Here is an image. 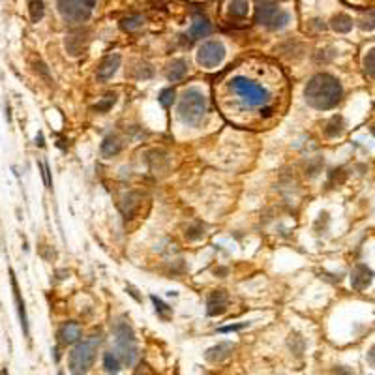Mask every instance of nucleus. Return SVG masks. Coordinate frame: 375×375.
<instances>
[{
	"mask_svg": "<svg viewBox=\"0 0 375 375\" xmlns=\"http://www.w3.org/2000/svg\"><path fill=\"white\" fill-rule=\"evenodd\" d=\"M36 145L38 147H45V143H43V133H41V131L36 135Z\"/></svg>",
	"mask_w": 375,
	"mask_h": 375,
	"instance_id": "39",
	"label": "nucleus"
},
{
	"mask_svg": "<svg viewBox=\"0 0 375 375\" xmlns=\"http://www.w3.org/2000/svg\"><path fill=\"white\" fill-rule=\"evenodd\" d=\"M220 109L224 114L231 116V120L238 122V116L244 112H257V120L264 122L276 116V90L270 83H262L248 74H234L227 77L220 90L218 98Z\"/></svg>",
	"mask_w": 375,
	"mask_h": 375,
	"instance_id": "1",
	"label": "nucleus"
},
{
	"mask_svg": "<svg viewBox=\"0 0 375 375\" xmlns=\"http://www.w3.org/2000/svg\"><path fill=\"white\" fill-rule=\"evenodd\" d=\"M372 131H374V133H375V126H374V130H372Z\"/></svg>",
	"mask_w": 375,
	"mask_h": 375,
	"instance_id": "42",
	"label": "nucleus"
},
{
	"mask_svg": "<svg viewBox=\"0 0 375 375\" xmlns=\"http://www.w3.org/2000/svg\"><path fill=\"white\" fill-rule=\"evenodd\" d=\"M143 23H145L143 15H139V13H133V15H128V17L122 19L120 28L124 30V32H133V30H137L139 27H143Z\"/></svg>",
	"mask_w": 375,
	"mask_h": 375,
	"instance_id": "23",
	"label": "nucleus"
},
{
	"mask_svg": "<svg viewBox=\"0 0 375 375\" xmlns=\"http://www.w3.org/2000/svg\"><path fill=\"white\" fill-rule=\"evenodd\" d=\"M9 278H11V289H13V299H15V304H17L21 327H23L25 336L28 338L30 336V332H28V317H27V309H25V300L21 299V291H19V285H17V280H15V274H13V270H9Z\"/></svg>",
	"mask_w": 375,
	"mask_h": 375,
	"instance_id": "13",
	"label": "nucleus"
},
{
	"mask_svg": "<svg viewBox=\"0 0 375 375\" xmlns=\"http://www.w3.org/2000/svg\"><path fill=\"white\" fill-rule=\"evenodd\" d=\"M139 375H150V374H149V372H141Z\"/></svg>",
	"mask_w": 375,
	"mask_h": 375,
	"instance_id": "41",
	"label": "nucleus"
},
{
	"mask_svg": "<svg viewBox=\"0 0 375 375\" xmlns=\"http://www.w3.org/2000/svg\"><path fill=\"white\" fill-rule=\"evenodd\" d=\"M102 343L100 332H94L88 338H84L83 341H77V345L72 349L70 358H68V368L72 375H86L92 368L96 355H98V347Z\"/></svg>",
	"mask_w": 375,
	"mask_h": 375,
	"instance_id": "4",
	"label": "nucleus"
},
{
	"mask_svg": "<svg viewBox=\"0 0 375 375\" xmlns=\"http://www.w3.org/2000/svg\"><path fill=\"white\" fill-rule=\"evenodd\" d=\"M175 98H177L175 88H163L158 96V102L161 103V107H171L175 103Z\"/></svg>",
	"mask_w": 375,
	"mask_h": 375,
	"instance_id": "29",
	"label": "nucleus"
},
{
	"mask_svg": "<svg viewBox=\"0 0 375 375\" xmlns=\"http://www.w3.org/2000/svg\"><path fill=\"white\" fill-rule=\"evenodd\" d=\"M289 21V13L278 8V4H274L272 0H257V6H255V23L257 25H262L270 30H280V28L287 27Z\"/></svg>",
	"mask_w": 375,
	"mask_h": 375,
	"instance_id": "6",
	"label": "nucleus"
},
{
	"mask_svg": "<svg viewBox=\"0 0 375 375\" xmlns=\"http://www.w3.org/2000/svg\"><path fill=\"white\" fill-rule=\"evenodd\" d=\"M210 32H212V23L208 21V17H205V15H197V17L193 19V25L189 27L188 36L191 38V39H199V38L208 36Z\"/></svg>",
	"mask_w": 375,
	"mask_h": 375,
	"instance_id": "15",
	"label": "nucleus"
},
{
	"mask_svg": "<svg viewBox=\"0 0 375 375\" xmlns=\"http://www.w3.org/2000/svg\"><path fill=\"white\" fill-rule=\"evenodd\" d=\"M96 0H58L56 8L68 23H84L92 15Z\"/></svg>",
	"mask_w": 375,
	"mask_h": 375,
	"instance_id": "7",
	"label": "nucleus"
},
{
	"mask_svg": "<svg viewBox=\"0 0 375 375\" xmlns=\"http://www.w3.org/2000/svg\"><path fill=\"white\" fill-rule=\"evenodd\" d=\"M150 300H152V304H154V308H156V313H158L159 317L163 319V321H169V319H171V313H173V309L169 308L163 300L158 299V297H154V295L150 297Z\"/></svg>",
	"mask_w": 375,
	"mask_h": 375,
	"instance_id": "27",
	"label": "nucleus"
},
{
	"mask_svg": "<svg viewBox=\"0 0 375 375\" xmlns=\"http://www.w3.org/2000/svg\"><path fill=\"white\" fill-rule=\"evenodd\" d=\"M374 278H375L374 270L368 264H364V262H358L353 268V272H351V287L355 291H364L372 285Z\"/></svg>",
	"mask_w": 375,
	"mask_h": 375,
	"instance_id": "10",
	"label": "nucleus"
},
{
	"mask_svg": "<svg viewBox=\"0 0 375 375\" xmlns=\"http://www.w3.org/2000/svg\"><path fill=\"white\" fill-rule=\"evenodd\" d=\"M321 169H323V159L321 158L313 159V161H309L308 167H306V175H308L309 178L317 177L319 173H321Z\"/></svg>",
	"mask_w": 375,
	"mask_h": 375,
	"instance_id": "32",
	"label": "nucleus"
},
{
	"mask_svg": "<svg viewBox=\"0 0 375 375\" xmlns=\"http://www.w3.org/2000/svg\"><path fill=\"white\" fill-rule=\"evenodd\" d=\"M81 334H83L81 325L75 323V321H68V323H64L62 327L58 328V332H56L58 345H74V343H77V341L81 339Z\"/></svg>",
	"mask_w": 375,
	"mask_h": 375,
	"instance_id": "11",
	"label": "nucleus"
},
{
	"mask_svg": "<svg viewBox=\"0 0 375 375\" xmlns=\"http://www.w3.org/2000/svg\"><path fill=\"white\" fill-rule=\"evenodd\" d=\"M304 98L309 107L317 111H328L339 105L343 98V86L330 74H315L304 86Z\"/></svg>",
	"mask_w": 375,
	"mask_h": 375,
	"instance_id": "2",
	"label": "nucleus"
},
{
	"mask_svg": "<svg viewBox=\"0 0 375 375\" xmlns=\"http://www.w3.org/2000/svg\"><path fill=\"white\" fill-rule=\"evenodd\" d=\"M120 60L122 58H120L118 53H112V55L105 56L102 62H100V66H98V74H96L98 81H100V83H107L112 75L118 72V68H120Z\"/></svg>",
	"mask_w": 375,
	"mask_h": 375,
	"instance_id": "12",
	"label": "nucleus"
},
{
	"mask_svg": "<svg viewBox=\"0 0 375 375\" xmlns=\"http://www.w3.org/2000/svg\"><path fill=\"white\" fill-rule=\"evenodd\" d=\"M126 289L130 291V295H131V297H133L135 300H137V302H141V297L137 295V289H135V287H131V285H126Z\"/></svg>",
	"mask_w": 375,
	"mask_h": 375,
	"instance_id": "37",
	"label": "nucleus"
},
{
	"mask_svg": "<svg viewBox=\"0 0 375 375\" xmlns=\"http://www.w3.org/2000/svg\"><path fill=\"white\" fill-rule=\"evenodd\" d=\"M81 38H84L83 32H75V34L66 36V49H68V53L72 56H79L84 51L86 39H81Z\"/></svg>",
	"mask_w": 375,
	"mask_h": 375,
	"instance_id": "18",
	"label": "nucleus"
},
{
	"mask_svg": "<svg viewBox=\"0 0 375 375\" xmlns=\"http://www.w3.org/2000/svg\"><path fill=\"white\" fill-rule=\"evenodd\" d=\"M100 150H102V154L105 158H112V156H116L122 150V141L118 139L116 135H107V137L103 139Z\"/></svg>",
	"mask_w": 375,
	"mask_h": 375,
	"instance_id": "19",
	"label": "nucleus"
},
{
	"mask_svg": "<svg viewBox=\"0 0 375 375\" xmlns=\"http://www.w3.org/2000/svg\"><path fill=\"white\" fill-rule=\"evenodd\" d=\"M103 368L109 375H118L122 368V358L118 356L116 351H107L103 355Z\"/></svg>",
	"mask_w": 375,
	"mask_h": 375,
	"instance_id": "20",
	"label": "nucleus"
},
{
	"mask_svg": "<svg viewBox=\"0 0 375 375\" xmlns=\"http://www.w3.org/2000/svg\"><path fill=\"white\" fill-rule=\"evenodd\" d=\"M203 234H205V231H203V225L201 224H195L186 229L188 240H199V238H203Z\"/></svg>",
	"mask_w": 375,
	"mask_h": 375,
	"instance_id": "31",
	"label": "nucleus"
},
{
	"mask_svg": "<svg viewBox=\"0 0 375 375\" xmlns=\"http://www.w3.org/2000/svg\"><path fill=\"white\" fill-rule=\"evenodd\" d=\"M336 375H353V374L347 370L345 366H338V368H336Z\"/></svg>",
	"mask_w": 375,
	"mask_h": 375,
	"instance_id": "38",
	"label": "nucleus"
},
{
	"mask_svg": "<svg viewBox=\"0 0 375 375\" xmlns=\"http://www.w3.org/2000/svg\"><path fill=\"white\" fill-rule=\"evenodd\" d=\"M225 45L222 41H218V39H210V41H205L203 45L199 47V51H197V62L199 66H203V68H208V70H212L216 66H220L222 62L225 60Z\"/></svg>",
	"mask_w": 375,
	"mask_h": 375,
	"instance_id": "8",
	"label": "nucleus"
},
{
	"mask_svg": "<svg viewBox=\"0 0 375 375\" xmlns=\"http://www.w3.org/2000/svg\"><path fill=\"white\" fill-rule=\"evenodd\" d=\"M345 169H334V171H330V182H328V186H332V184H341L343 180H345Z\"/></svg>",
	"mask_w": 375,
	"mask_h": 375,
	"instance_id": "33",
	"label": "nucleus"
},
{
	"mask_svg": "<svg viewBox=\"0 0 375 375\" xmlns=\"http://www.w3.org/2000/svg\"><path fill=\"white\" fill-rule=\"evenodd\" d=\"M112 334H114V345H116L114 351L122 358V364L133 366L139 356V349H137V338L131 325L126 321H118L112 327Z\"/></svg>",
	"mask_w": 375,
	"mask_h": 375,
	"instance_id": "5",
	"label": "nucleus"
},
{
	"mask_svg": "<svg viewBox=\"0 0 375 375\" xmlns=\"http://www.w3.org/2000/svg\"><path fill=\"white\" fill-rule=\"evenodd\" d=\"M233 349L234 345L231 341H222V343H218V345L206 349L205 358L208 362H212V364H218V362H224L225 358H229L231 353H233Z\"/></svg>",
	"mask_w": 375,
	"mask_h": 375,
	"instance_id": "14",
	"label": "nucleus"
},
{
	"mask_svg": "<svg viewBox=\"0 0 375 375\" xmlns=\"http://www.w3.org/2000/svg\"><path fill=\"white\" fill-rule=\"evenodd\" d=\"M358 27L362 28V30H368V32L374 30L375 28V13L374 11H368L364 17L358 21Z\"/></svg>",
	"mask_w": 375,
	"mask_h": 375,
	"instance_id": "30",
	"label": "nucleus"
},
{
	"mask_svg": "<svg viewBox=\"0 0 375 375\" xmlns=\"http://www.w3.org/2000/svg\"><path fill=\"white\" fill-rule=\"evenodd\" d=\"M287 345H289V349L295 353L297 356H300L302 353H304V349H306V341H304V338L300 336V334H297V332H293L289 336V341H287Z\"/></svg>",
	"mask_w": 375,
	"mask_h": 375,
	"instance_id": "26",
	"label": "nucleus"
},
{
	"mask_svg": "<svg viewBox=\"0 0 375 375\" xmlns=\"http://www.w3.org/2000/svg\"><path fill=\"white\" fill-rule=\"evenodd\" d=\"M188 62L184 58H177V60H173L171 64L167 66V79L171 83H178V81H182L188 74Z\"/></svg>",
	"mask_w": 375,
	"mask_h": 375,
	"instance_id": "16",
	"label": "nucleus"
},
{
	"mask_svg": "<svg viewBox=\"0 0 375 375\" xmlns=\"http://www.w3.org/2000/svg\"><path fill=\"white\" fill-rule=\"evenodd\" d=\"M330 27L336 30L338 34H347L351 28H353V19L345 15V13H338L330 21Z\"/></svg>",
	"mask_w": 375,
	"mask_h": 375,
	"instance_id": "22",
	"label": "nucleus"
},
{
	"mask_svg": "<svg viewBox=\"0 0 375 375\" xmlns=\"http://www.w3.org/2000/svg\"><path fill=\"white\" fill-rule=\"evenodd\" d=\"M368 362L375 368V345L370 347V351H368Z\"/></svg>",
	"mask_w": 375,
	"mask_h": 375,
	"instance_id": "36",
	"label": "nucleus"
},
{
	"mask_svg": "<svg viewBox=\"0 0 375 375\" xmlns=\"http://www.w3.org/2000/svg\"><path fill=\"white\" fill-rule=\"evenodd\" d=\"M38 165H39V169H41V177H43V182H45V186L51 188V186H53V182H51V171H49V165H47L45 161H39Z\"/></svg>",
	"mask_w": 375,
	"mask_h": 375,
	"instance_id": "34",
	"label": "nucleus"
},
{
	"mask_svg": "<svg viewBox=\"0 0 375 375\" xmlns=\"http://www.w3.org/2000/svg\"><path fill=\"white\" fill-rule=\"evenodd\" d=\"M28 11H30V19L32 23L41 21L45 15V6H43V0H28Z\"/></svg>",
	"mask_w": 375,
	"mask_h": 375,
	"instance_id": "24",
	"label": "nucleus"
},
{
	"mask_svg": "<svg viewBox=\"0 0 375 375\" xmlns=\"http://www.w3.org/2000/svg\"><path fill=\"white\" fill-rule=\"evenodd\" d=\"M364 72L368 77H375V47H372L364 56Z\"/></svg>",
	"mask_w": 375,
	"mask_h": 375,
	"instance_id": "28",
	"label": "nucleus"
},
{
	"mask_svg": "<svg viewBox=\"0 0 375 375\" xmlns=\"http://www.w3.org/2000/svg\"><path fill=\"white\" fill-rule=\"evenodd\" d=\"M250 11L248 0H231L227 6V13L231 19H244Z\"/></svg>",
	"mask_w": 375,
	"mask_h": 375,
	"instance_id": "21",
	"label": "nucleus"
},
{
	"mask_svg": "<svg viewBox=\"0 0 375 375\" xmlns=\"http://www.w3.org/2000/svg\"><path fill=\"white\" fill-rule=\"evenodd\" d=\"M0 375H8V370H2V372H0Z\"/></svg>",
	"mask_w": 375,
	"mask_h": 375,
	"instance_id": "40",
	"label": "nucleus"
},
{
	"mask_svg": "<svg viewBox=\"0 0 375 375\" xmlns=\"http://www.w3.org/2000/svg\"><path fill=\"white\" fill-rule=\"evenodd\" d=\"M250 325V323H238V325H229V327L218 328V332H234V330H242Z\"/></svg>",
	"mask_w": 375,
	"mask_h": 375,
	"instance_id": "35",
	"label": "nucleus"
},
{
	"mask_svg": "<svg viewBox=\"0 0 375 375\" xmlns=\"http://www.w3.org/2000/svg\"><path fill=\"white\" fill-rule=\"evenodd\" d=\"M116 94L114 92H109V94H105L100 102L94 105V111H98V112H107V111H111L112 109V105L116 103Z\"/></svg>",
	"mask_w": 375,
	"mask_h": 375,
	"instance_id": "25",
	"label": "nucleus"
},
{
	"mask_svg": "<svg viewBox=\"0 0 375 375\" xmlns=\"http://www.w3.org/2000/svg\"><path fill=\"white\" fill-rule=\"evenodd\" d=\"M345 130V122H343V116L341 114H334L330 120L325 124V128H323V133L330 137V139H334V137H339L341 133Z\"/></svg>",
	"mask_w": 375,
	"mask_h": 375,
	"instance_id": "17",
	"label": "nucleus"
},
{
	"mask_svg": "<svg viewBox=\"0 0 375 375\" xmlns=\"http://www.w3.org/2000/svg\"><path fill=\"white\" fill-rule=\"evenodd\" d=\"M177 112L178 118L186 126H193V128L201 126L206 118V112H208V102H206L205 92L195 88V86L186 88L178 100Z\"/></svg>",
	"mask_w": 375,
	"mask_h": 375,
	"instance_id": "3",
	"label": "nucleus"
},
{
	"mask_svg": "<svg viewBox=\"0 0 375 375\" xmlns=\"http://www.w3.org/2000/svg\"><path fill=\"white\" fill-rule=\"evenodd\" d=\"M229 306V295L224 289H216L208 295L206 299V315L210 317H218V315H224Z\"/></svg>",
	"mask_w": 375,
	"mask_h": 375,
	"instance_id": "9",
	"label": "nucleus"
}]
</instances>
